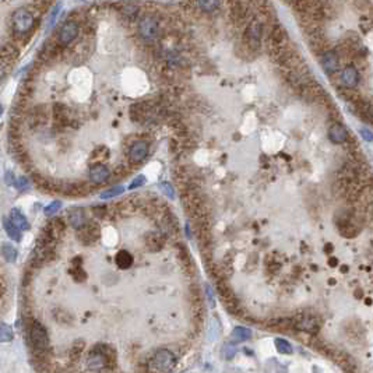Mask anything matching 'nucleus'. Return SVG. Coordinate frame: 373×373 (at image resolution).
I'll return each mask as SVG.
<instances>
[{
  "mask_svg": "<svg viewBox=\"0 0 373 373\" xmlns=\"http://www.w3.org/2000/svg\"><path fill=\"white\" fill-rule=\"evenodd\" d=\"M1 113H3V108L0 106V116H1Z\"/></svg>",
  "mask_w": 373,
  "mask_h": 373,
  "instance_id": "38",
  "label": "nucleus"
},
{
  "mask_svg": "<svg viewBox=\"0 0 373 373\" xmlns=\"http://www.w3.org/2000/svg\"><path fill=\"white\" fill-rule=\"evenodd\" d=\"M176 366V357L169 350H159L152 354V357L149 359V373H169Z\"/></svg>",
  "mask_w": 373,
  "mask_h": 373,
  "instance_id": "4",
  "label": "nucleus"
},
{
  "mask_svg": "<svg viewBox=\"0 0 373 373\" xmlns=\"http://www.w3.org/2000/svg\"><path fill=\"white\" fill-rule=\"evenodd\" d=\"M330 266H331V267H334V266H337V260H336V259H330Z\"/></svg>",
  "mask_w": 373,
  "mask_h": 373,
  "instance_id": "37",
  "label": "nucleus"
},
{
  "mask_svg": "<svg viewBox=\"0 0 373 373\" xmlns=\"http://www.w3.org/2000/svg\"><path fill=\"white\" fill-rule=\"evenodd\" d=\"M340 80L343 82V85L345 88H355L357 84L359 81V73L357 68L354 65H348L343 69Z\"/></svg>",
  "mask_w": 373,
  "mask_h": 373,
  "instance_id": "13",
  "label": "nucleus"
},
{
  "mask_svg": "<svg viewBox=\"0 0 373 373\" xmlns=\"http://www.w3.org/2000/svg\"><path fill=\"white\" fill-rule=\"evenodd\" d=\"M68 220L69 224L72 225L73 228H75V229H80V228H82L84 225L87 224L85 216H84V213H82L81 209L69 210Z\"/></svg>",
  "mask_w": 373,
  "mask_h": 373,
  "instance_id": "17",
  "label": "nucleus"
},
{
  "mask_svg": "<svg viewBox=\"0 0 373 373\" xmlns=\"http://www.w3.org/2000/svg\"><path fill=\"white\" fill-rule=\"evenodd\" d=\"M149 143L146 140H136L129 149V159L132 164H140L149 155Z\"/></svg>",
  "mask_w": 373,
  "mask_h": 373,
  "instance_id": "11",
  "label": "nucleus"
},
{
  "mask_svg": "<svg viewBox=\"0 0 373 373\" xmlns=\"http://www.w3.org/2000/svg\"><path fill=\"white\" fill-rule=\"evenodd\" d=\"M288 44H290V38H288L285 28L281 27L280 24L271 25L269 32H267V38H266V46H281L288 45Z\"/></svg>",
  "mask_w": 373,
  "mask_h": 373,
  "instance_id": "8",
  "label": "nucleus"
},
{
  "mask_svg": "<svg viewBox=\"0 0 373 373\" xmlns=\"http://www.w3.org/2000/svg\"><path fill=\"white\" fill-rule=\"evenodd\" d=\"M60 206H62V203L60 202H52L49 206H46L44 211H45L46 216H53V214H56V213L59 211Z\"/></svg>",
  "mask_w": 373,
  "mask_h": 373,
  "instance_id": "29",
  "label": "nucleus"
},
{
  "mask_svg": "<svg viewBox=\"0 0 373 373\" xmlns=\"http://www.w3.org/2000/svg\"><path fill=\"white\" fill-rule=\"evenodd\" d=\"M276 347L281 354H291L292 352V345L287 340H284V338H277Z\"/></svg>",
  "mask_w": 373,
  "mask_h": 373,
  "instance_id": "27",
  "label": "nucleus"
},
{
  "mask_svg": "<svg viewBox=\"0 0 373 373\" xmlns=\"http://www.w3.org/2000/svg\"><path fill=\"white\" fill-rule=\"evenodd\" d=\"M143 183H146V176H143V175H140V176H137L132 183H130V189L133 190V189H136V187H140L143 185Z\"/></svg>",
  "mask_w": 373,
  "mask_h": 373,
  "instance_id": "35",
  "label": "nucleus"
},
{
  "mask_svg": "<svg viewBox=\"0 0 373 373\" xmlns=\"http://www.w3.org/2000/svg\"><path fill=\"white\" fill-rule=\"evenodd\" d=\"M14 186L17 187L18 190H27V189L30 187V183H28V179H27V178L20 176V178H15Z\"/></svg>",
  "mask_w": 373,
  "mask_h": 373,
  "instance_id": "30",
  "label": "nucleus"
},
{
  "mask_svg": "<svg viewBox=\"0 0 373 373\" xmlns=\"http://www.w3.org/2000/svg\"><path fill=\"white\" fill-rule=\"evenodd\" d=\"M28 343L31 345V350L37 354V357H44L51 350L49 334L41 323L31 321L28 327Z\"/></svg>",
  "mask_w": 373,
  "mask_h": 373,
  "instance_id": "2",
  "label": "nucleus"
},
{
  "mask_svg": "<svg viewBox=\"0 0 373 373\" xmlns=\"http://www.w3.org/2000/svg\"><path fill=\"white\" fill-rule=\"evenodd\" d=\"M115 260H116V264L119 266L120 269H129L132 266V263H133V256L127 250H119L116 257H115Z\"/></svg>",
  "mask_w": 373,
  "mask_h": 373,
  "instance_id": "21",
  "label": "nucleus"
},
{
  "mask_svg": "<svg viewBox=\"0 0 373 373\" xmlns=\"http://www.w3.org/2000/svg\"><path fill=\"white\" fill-rule=\"evenodd\" d=\"M120 13L123 15H126L129 18H133L139 13V6L137 4H133V3H125L122 7H120Z\"/></svg>",
  "mask_w": 373,
  "mask_h": 373,
  "instance_id": "24",
  "label": "nucleus"
},
{
  "mask_svg": "<svg viewBox=\"0 0 373 373\" xmlns=\"http://www.w3.org/2000/svg\"><path fill=\"white\" fill-rule=\"evenodd\" d=\"M78 34H80V25H78V23L73 21V20L66 21V23L62 25V28L59 31V37H58L59 44L65 46L70 45L75 38L78 37Z\"/></svg>",
  "mask_w": 373,
  "mask_h": 373,
  "instance_id": "9",
  "label": "nucleus"
},
{
  "mask_svg": "<svg viewBox=\"0 0 373 373\" xmlns=\"http://www.w3.org/2000/svg\"><path fill=\"white\" fill-rule=\"evenodd\" d=\"M53 122H55V126L56 127H66L69 125V111L68 106L63 104L53 105Z\"/></svg>",
  "mask_w": 373,
  "mask_h": 373,
  "instance_id": "16",
  "label": "nucleus"
},
{
  "mask_svg": "<svg viewBox=\"0 0 373 373\" xmlns=\"http://www.w3.org/2000/svg\"><path fill=\"white\" fill-rule=\"evenodd\" d=\"M161 189H162V192H164L169 199H173V196H175V193H173V189H172V186L169 185V183H166V182H164V183H161Z\"/></svg>",
  "mask_w": 373,
  "mask_h": 373,
  "instance_id": "34",
  "label": "nucleus"
},
{
  "mask_svg": "<svg viewBox=\"0 0 373 373\" xmlns=\"http://www.w3.org/2000/svg\"><path fill=\"white\" fill-rule=\"evenodd\" d=\"M8 65H10V62H7L3 56H0V80H3L4 75H7Z\"/></svg>",
  "mask_w": 373,
  "mask_h": 373,
  "instance_id": "31",
  "label": "nucleus"
},
{
  "mask_svg": "<svg viewBox=\"0 0 373 373\" xmlns=\"http://www.w3.org/2000/svg\"><path fill=\"white\" fill-rule=\"evenodd\" d=\"M139 34L143 39L146 41H152L158 37L159 32V24L155 15L152 14H146L143 15L142 18L139 20Z\"/></svg>",
  "mask_w": 373,
  "mask_h": 373,
  "instance_id": "7",
  "label": "nucleus"
},
{
  "mask_svg": "<svg viewBox=\"0 0 373 373\" xmlns=\"http://www.w3.org/2000/svg\"><path fill=\"white\" fill-rule=\"evenodd\" d=\"M3 228H4V231H6V233L8 235V238H11L13 240H15V242H20V239H21L20 229L11 223L10 218H4V220H3Z\"/></svg>",
  "mask_w": 373,
  "mask_h": 373,
  "instance_id": "20",
  "label": "nucleus"
},
{
  "mask_svg": "<svg viewBox=\"0 0 373 373\" xmlns=\"http://www.w3.org/2000/svg\"><path fill=\"white\" fill-rule=\"evenodd\" d=\"M221 0H196V6L203 13H214L220 7Z\"/></svg>",
  "mask_w": 373,
  "mask_h": 373,
  "instance_id": "19",
  "label": "nucleus"
},
{
  "mask_svg": "<svg viewBox=\"0 0 373 373\" xmlns=\"http://www.w3.org/2000/svg\"><path fill=\"white\" fill-rule=\"evenodd\" d=\"M159 106L154 102H137L130 108V116L133 122L147 123L157 118L159 115Z\"/></svg>",
  "mask_w": 373,
  "mask_h": 373,
  "instance_id": "5",
  "label": "nucleus"
},
{
  "mask_svg": "<svg viewBox=\"0 0 373 373\" xmlns=\"http://www.w3.org/2000/svg\"><path fill=\"white\" fill-rule=\"evenodd\" d=\"M13 340V330L7 324H0V341L7 343Z\"/></svg>",
  "mask_w": 373,
  "mask_h": 373,
  "instance_id": "26",
  "label": "nucleus"
},
{
  "mask_svg": "<svg viewBox=\"0 0 373 373\" xmlns=\"http://www.w3.org/2000/svg\"><path fill=\"white\" fill-rule=\"evenodd\" d=\"M109 176H111V172L102 164L92 165L88 169V178L95 185H102L105 182H108Z\"/></svg>",
  "mask_w": 373,
  "mask_h": 373,
  "instance_id": "12",
  "label": "nucleus"
},
{
  "mask_svg": "<svg viewBox=\"0 0 373 373\" xmlns=\"http://www.w3.org/2000/svg\"><path fill=\"white\" fill-rule=\"evenodd\" d=\"M34 27V15L28 8L20 7L11 15V31L15 39H23L25 35L31 34Z\"/></svg>",
  "mask_w": 373,
  "mask_h": 373,
  "instance_id": "3",
  "label": "nucleus"
},
{
  "mask_svg": "<svg viewBox=\"0 0 373 373\" xmlns=\"http://www.w3.org/2000/svg\"><path fill=\"white\" fill-rule=\"evenodd\" d=\"M125 192V189L122 186H113L112 189L106 190L104 193L101 194V199H111V197H115V196H119Z\"/></svg>",
  "mask_w": 373,
  "mask_h": 373,
  "instance_id": "28",
  "label": "nucleus"
},
{
  "mask_svg": "<svg viewBox=\"0 0 373 373\" xmlns=\"http://www.w3.org/2000/svg\"><path fill=\"white\" fill-rule=\"evenodd\" d=\"M235 352H236V348H235V345L233 344H226L224 347V355L226 359H232L235 357Z\"/></svg>",
  "mask_w": 373,
  "mask_h": 373,
  "instance_id": "32",
  "label": "nucleus"
},
{
  "mask_svg": "<svg viewBox=\"0 0 373 373\" xmlns=\"http://www.w3.org/2000/svg\"><path fill=\"white\" fill-rule=\"evenodd\" d=\"M292 327L300 331H306L309 334H316L321 327V320L316 314L300 313L292 317Z\"/></svg>",
  "mask_w": 373,
  "mask_h": 373,
  "instance_id": "6",
  "label": "nucleus"
},
{
  "mask_svg": "<svg viewBox=\"0 0 373 373\" xmlns=\"http://www.w3.org/2000/svg\"><path fill=\"white\" fill-rule=\"evenodd\" d=\"M147 245H149L151 249L157 250L159 247L164 245V236L161 233H157V232H152L147 236Z\"/></svg>",
  "mask_w": 373,
  "mask_h": 373,
  "instance_id": "22",
  "label": "nucleus"
},
{
  "mask_svg": "<svg viewBox=\"0 0 373 373\" xmlns=\"http://www.w3.org/2000/svg\"><path fill=\"white\" fill-rule=\"evenodd\" d=\"M320 63L323 69H324V72L328 73V75H331V73H334V72L338 70L340 58H338V55L334 51H327V52H324L320 56Z\"/></svg>",
  "mask_w": 373,
  "mask_h": 373,
  "instance_id": "14",
  "label": "nucleus"
},
{
  "mask_svg": "<svg viewBox=\"0 0 373 373\" xmlns=\"http://www.w3.org/2000/svg\"><path fill=\"white\" fill-rule=\"evenodd\" d=\"M10 220H11V223L21 231V229H27L30 224H28V221H27V218L24 216L23 213L20 211V210L13 209L10 211Z\"/></svg>",
  "mask_w": 373,
  "mask_h": 373,
  "instance_id": "18",
  "label": "nucleus"
},
{
  "mask_svg": "<svg viewBox=\"0 0 373 373\" xmlns=\"http://www.w3.org/2000/svg\"><path fill=\"white\" fill-rule=\"evenodd\" d=\"M328 139L334 144H344L348 140V132L340 122H336L328 127Z\"/></svg>",
  "mask_w": 373,
  "mask_h": 373,
  "instance_id": "15",
  "label": "nucleus"
},
{
  "mask_svg": "<svg viewBox=\"0 0 373 373\" xmlns=\"http://www.w3.org/2000/svg\"><path fill=\"white\" fill-rule=\"evenodd\" d=\"M361 135H362V137L365 139L366 142H373V135L371 130H368V129H361Z\"/></svg>",
  "mask_w": 373,
  "mask_h": 373,
  "instance_id": "36",
  "label": "nucleus"
},
{
  "mask_svg": "<svg viewBox=\"0 0 373 373\" xmlns=\"http://www.w3.org/2000/svg\"><path fill=\"white\" fill-rule=\"evenodd\" d=\"M232 337H233L235 340H239V341H246V340H249V338L252 337V331L246 327L238 326V327H235V330H233Z\"/></svg>",
  "mask_w": 373,
  "mask_h": 373,
  "instance_id": "23",
  "label": "nucleus"
},
{
  "mask_svg": "<svg viewBox=\"0 0 373 373\" xmlns=\"http://www.w3.org/2000/svg\"><path fill=\"white\" fill-rule=\"evenodd\" d=\"M264 24L266 23L257 17H254L247 23L243 37H242V44L246 46L247 51L250 53H256L260 51L264 28H266Z\"/></svg>",
  "mask_w": 373,
  "mask_h": 373,
  "instance_id": "1",
  "label": "nucleus"
},
{
  "mask_svg": "<svg viewBox=\"0 0 373 373\" xmlns=\"http://www.w3.org/2000/svg\"><path fill=\"white\" fill-rule=\"evenodd\" d=\"M267 269L270 270V271H273V273H276V271H278V270L281 269V263L278 260H271V259H267Z\"/></svg>",
  "mask_w": 373,
  "mask_h": 373,
  "instance_id": "33",
  "label": "nucleus"
},
{
  "mask_svg": "<svg viewBox=\"0 0 373 373\" xmlns=\"http://www.w3.org/2000/svg\"><path fill=\"white\" fill-rule=\"evenodd\" d=\"M109 359H111L109 352L104 350V347H99L98 350L95 348L88 355V368L92 371H102L109 365Z\"/></svg>",
  "mask_w": 373,
  "mask_h": 373,
  "instance_id": "10",
  "label": "nucleus"
},
{
  "mask_svg": "<svg viewBox=\"0 0 373 373\" xmlns=\"http://www.w3.org/2000/svg\"><path fill=\"white\" fill-rule=\"evenodd\" d=\"M1 253H3V257L7 261H10V263H13L17 259V250L11 245H8V243H4L1 246Z\"/></svg>",
  "mask_w": 373,
  "mask_h": 373,
  "instance_id": "25",
  "label": "nucleus"
}]
</instances>
